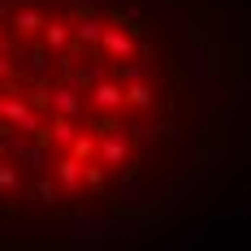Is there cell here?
Returning a JSON list of instances; mask_svg holds the SVG:
<instances>
[{
  "label": "cell",
  "instance_id": "3957f363",
  "mask_svg": "<svg viewBox=\"0 0 251 251\" xmlns=\"http://www.w3.org/2000/svg\"><path fill=\"white\" fill-rule=\"evenodd\" d=\"M0 191H18V169L9 160H0Z\"/></svg>",
  "mask_w": 251,
  "mask_h": 251
},
{
  "label": "cell",
  "instance_id": "7a4b0ae2",
  "mask_svg": "<svg viewBox=\"0 0 251 251\" xmlns=\"http://www.w3.org/2000/svg\"><path fill=\"white\" fill-rule=\"evenodd\" d=\"M39 35H44V44H48V48H70V44H74V30H70V22H44V30H39Z\"/></svg>",
  "mask_w": 251,
  "mask_h": 251
},
{
  "label": "cell",
  "instance_id": "6da1fadb",
  "mask_svg": "<svg viewBox=\"0 0 251 251\" xmlns=\"http://www.w3.org/2000/svg\"><path fill=\"white\" fill-rule=\"evenodd\" d=\"M39 30H44V18H39L35 9H18V13H13V35H22V39H39Z\"/></svg>",
  "mask_w": 251,
  "mask_h": 251
},
{
  "label": "cell",
  "instance_id": "5b68a950",
  "mask_svg": "<svg viewBox=\"0 0 251 251\" xmlns=\"http://www.w3.org/2000/svg\"><path fill=\"white\" fill-rule=\"evenodd\" d=\"M4 13H9V4H4V0H0V18H4Z\"/></svg>",
  "mask_w": 251,
  "mask_h": 251
},
{
  "label": "cell",
  "instance_id": "277c9868",
  "mask_svg": "<svg viewBox=\"0 0 251 251\" xmlns=\"http://www.w3.org/2000/svg\"><path fill=\"white\" fill-rule=\"evenodd\" d=\"M4 74H9V61H4V56H0V78H4Z\"/></svg>",
  "mask_w": 251,
  "mask_h": 251
}]
</instances>
